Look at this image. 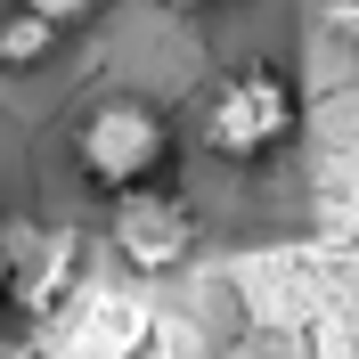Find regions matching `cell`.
Wrapping results in <instances>:
<instances>
[{"mask_svg":"<svg viewBox=\"0 0 359 359\" xmlns=\"http://www.w3.org/2000/svg\"><path fill=\"white\" fill-rule=\"evenodd\" d=\"M172 8H221V0H172Z\"/></svg>","mask_w":359,"mask_h":359,"instance_id":"8fae6325","label":"cell"},{"mask_svg":"<svg viewBox=\"0 0 359 359\" xmlns=\"http://www.w3.org/2000/svg\"><path fill=\"white\" fill-rule=\"evenodd\" d=\"M163 163H172V123H163L147 98L114 90L98 107H82L74 123V172H82L90 196H139V188H163Z\"/></svg>","mask_w":359,"mask_h":359,"instance_id":"6da1fadb","label":"cell"},{"mask_svg":"<svg viewBox=\"0 0 359 359\" xmlns=\"http://www.w3.org/2000/svg\"><path fill=\"white\" fill-rule=\"evenodd\" d=\"M49 41H57V25L25 17V8L0 17V66H33V57H49Z\"/></svg>","mask_w":359,"mask_h":359,"instance_id":"8992f818","label":"cell"},{"mask_svg":"<svg viewBox=\"0 0 359 359\" xmlns=\"http://www.w3.org/2000/svg\"><path fill=\"white\" fill-rule=\"evenodd\" d=\"M107 253L131 269L139 286H156L172 278L188 253H196V212L163 188H139V196H114L107 204Z\"/></svg>","mask_w":359,"mask_h":359,"instance_id":"277c9868","label":"cell"},{"mask_svg":"<svg viewBox=\"0 0 359 359\" xmlns=\"http://www.w3.org/2000/svg\"><path fill=\"white\" fill-rule=\"evenodd\" d=\"M33 335V359H147L156 351V311L131 286H82L66 311H49Z\"/></svg>","mask_w":359,"mask_h":359,"instance_id":"3957f363","label":"cell"},{"mask_svg":"<svg viewBox=\"0 0 359 359\" xmlns=\"http://www.w3.org/2000/svg\"><path fill=\"white\" fill-rule=\"evenodd\" d=\"M82 229H17V269H8V311H25L33 327H41L49 311H66L74 294L90 286V269H82Z\"/></svg>","mask_w":359,"mask_h":359,"instance_id":"5b68a950","label":"cell"},{"mask_svg":"<svg viewBox=\"0 0 359 359\" xmlns=\"http://www.w3.org/2000/svg\"><path fill=\"white\" fill-rule=\"evenodd\" d=\"M327 25H335L343 41H359V0H335V8H327Z\"/></svg>","mask_w":359,"mask_h":359,"instance_id":"ba28073f","label":"cell"},{"mask_svg":"<svg viewBox=\"0 0 359 359\" xmlns=\"http://www.w3.org/2000/svg\"><path fill=\"white\" fill-rule=\"evenodd\" d=\"M8 8H25V17H41V25H57V33H66V25H90L107 0H8Z\"/></svg>","mask_w":359,"mask_h":359,"instance_id":"52a82bcc","label":"cell"},{"mask_svg":"<svg viewBox=\"0 0 359 359\" xmlns=\"http://www.w3.org/2000/svg\"><path fill=\"white\" fill-rule=\"evenodd\" d=\"M0 359H33V335H0Z\"/></svg>","mask_w":359,"mask_h":359,"instance_id":"30bf717a","label":"cell"},{"mask_svg":"<svg viewBox=\"0 0 359 359\" xmlns=\"http://www.w3.org/2000/svg\"><path fill=\"white\" fill-rule=\"evenodd\" d=\"M294 82L278 66H245V74H229L212 98H204V147L221 163H269L278 147L294 139Z\"/></svg>","mask_w":359,"mask_h":359,"instance_id":"7a4b0ae2","label":"cell"},{"mask_svg":"<svg viewBox=\"0 0 359 359\" xmlns=\"http://www.w3.org/2000/svg\"><path fill=\"white\" fill-rule=\"evenodd\" d=\"M8 269H17V229L0 221V302H8Z\"/></svg>","mask_w":359,"mask_h":359,"instance_id":"9c48e42d","label":"cell"}]
</instances>
